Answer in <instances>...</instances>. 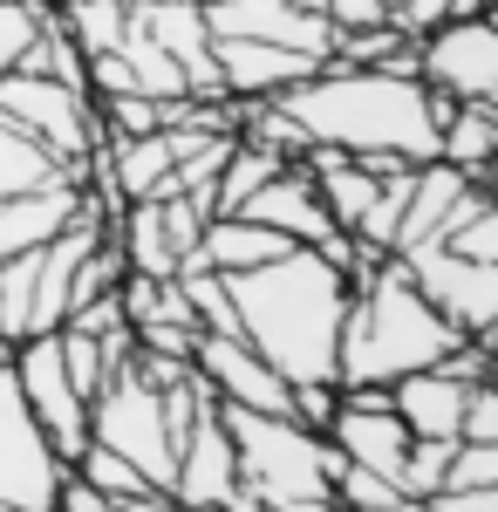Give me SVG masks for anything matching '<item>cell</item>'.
Returning a JSON list of instances; mask_svg holds the SVG:
<instances>
[{
    "label": "cell",
    "instance_id": "cell-1",
    "mask_svg": "<svg viewBox=\"0 0 498 512\" xmlns=\"http://www.w3.org/2000/svg\"><path fill=\"white\" fill-rule=\"evenodd\" d=\"M287 117L307 130V144H328V151H389L403 164H430L437 158V130L458 110L451 96H437L417 76H389V69H342V62H321L307 82L273 96Z\"/></svg>",
    "mask_w": 498,
    "mask_h": 512
},
{
    "label": "cell",
    "instance_id": "cell-2",
    "mask_svg": "<svg viewBox=\"0 0 498 512\" xmlns=\"http://www.w3.org/2000/svg\"><path fill=\"white\" fill-rule=\"evenodd\" d=\"M226 294L239 308V335L287 383H335L348 280L314 246H287L280 260L253 267V274H226Z\"/></svg>",
    "mask_w": 498,
    "mask_h": 512
},
{
    "label": "cell",
    "instance_id": "cell-3",
    "mask_svg": "<svg viewBox=\"0 0 498 512\" xmlns=\"http://www.w3.org/2000/svg\"><path fill=\"white\" fill-rule=\"evenodd\" d=\"M458 342L464 335L417 294L403 253H389L383 267L348 294L335 383H396V376H410V369H437Z\"/></svg>",
    "mask_w": 498,
    "mask_h": 512
},
{
    "label": "cell",
    "instance_id": "cell-4",
    "mask_svg": "<svg viewBox=\"0 0 498 512\" xmlns=\"http://www.w3.org/2000/svg\"><path fill=\"white\" fill-rule=\"evenodd\" d=\"M219 424H226L232 458H239V485L267 512L287 506V499H321V492H335L342 451L321 431H307L294 417H273V410H239V403H219Z\"/></svg>",
    "mask_w": 498,
    "mask_h": 512
},
{
    "label": "cell",
    "instance_id": "cell-5",
    "mask_svg": "<svg viewBox=\"0 0 498 512\" xmlns=\"http://www.w3.org/2000/svg\"><path fill=\"white\" fill-rule=\"evenodd\" d=\"M0 117L14 130H28L48 158L62 164V178L89 192V151L103 144V123H96V103L69 89L55 76H28V69H7L0 76Z\"/></svg>",
    "mask_w": 498,
    "mask_h": 512
},
{
    "label": "cell",
    "instance_id": "cell-6",
    "mask_svg": "<svg viewBox=\"0 0 498 512\" xmlns=\"http://www.w3.org/2000/svg\"><path fill=\"white\" fill-rule=\"evenodd\" d=\"M89 444H110L116 458H130L157 492H171L178 451H171V431H164V396L137 376V362L110 369L103 390L89 396Z\"/></svg>",
    "mask_w": 498,
    "mask_h": 512
},
{
    "label": "cell",
    "instance_id": "cell-7",
    "mask_svg": "<svg viewBox=\"0 0 498 512\" xmlns=\"http://www.w3.org/2000/svg\"><path fill=\"white\" fill-rule=\"evenodd\" d=\"M7 369H14L21 403L35 410L41 437L55 444V458H62V465H76L82 451H89V396L69 383L55 335H28V342H14V349H7Z\"/></svg>",
    "mask_w": 498,
    "mask_h": 512
},
{
    "label": "cell",
    "instance_id": "cell-8",
    "mask_svg": "<svg viewBox=\"0 0 498 512\" xmlns=\"http://www.w3.org/2000/svg\"><path fill=\"white\" fill-rule=\"evenodd\" d=\"M62 458L55 444L41 437L35 410L21 403L14 390V369L0 362V499L7 506H35V512H55V485H62Z\"/></svg>",
    "mask_w": 498,
    "mask_h": 512
},
{
    "label": "cell",
    "instance_id": "cell-9",
    "mask_svg": "<svg viewBox=\"0 0 498 512\" xmlns=\"http://www.w3.org/2000/svg\"><path fill=\"white\" fill-rule=\"evenodd\" d=\"M403 267L417 280V294L451 321L458 335H485L498 321V267L492 260H464L451 246H410Z\"/></svg>",
    "mask_w": 498,
    "mask_h": 512
},
{
    "label": "cell",
    "instance_id": "cell-10",
    "mask_svg": "<svg viewBox=\"0 0 498 512\" xmlns=\"http://www.w3.org/2000/svg\"><path fill=\"white\" fill-rule=\"evenodd\" d=\"M417 76L437 89V96H451V103H485L498 82V35L485 14H471V21H444V28H430L417 35Z\"/></svg>",
    "mask_w": 498,
    "mask_h": 512
},
{
    "label": "cell",
    "instance_id": "cell-11",
    "mask_svg": "<svg viewBox=\"0 0 498 512\" xmlns=\"http://www.w3.org/2000/svg\"><path fill=\"white\" fill-rule=\"evenodd\" d=\"M192 369L205 376V390L219 396V403L287 417V396H294V383H287V376H280V369H273L267 355L246 342V335H198Z\"/></svg>",
    "mask_w": 498,
    "mask_h": 512
},
{
    "label": "cell",
    "instance_id": "cell-12",
    "mask_svg": "<svg viewBox=\"0 0 498 512\" xmlns=\"http://www.w3.org/2000/svg\"><path fill=\"white\" fill-rule=\"evenodd\" d=\"M205 28H212V35H239V41L301 48L314 62H328V48H335L328 14H307L294 0H205Z\"/></svg>",
    "mask_w": 498,
    "mask_h": 512
},
{
    "label": "cell",
    "instance_id": "cell-13",
    "mask_svg": "<svg viewBox=\"0 0 498 512\" xmlns=\"http://www.w3.org/2000/svg\"><path fill=\"white\" fill-rule=\"evenodd\" d=\"M232 485H239V458H232V437L219 424V410H205L185 444H178V465H171V499L178 506H226Z\"/></svg>",
    "mask_w": 498,
    "mask_h": 512
},
{
    "label": "cell",
    "instance_id": "cell-14",
    "mask_svg": "<svg viewBox=\"0 0 498 512\" xmlns=\"http://www.w3.org/2000/svg\"><path fill=\"white\" fill-rule=\"evenodd\" d=\"M212 69L226 82V96H280L307 82L321 62L301 48H273V41H239V35H212Z\"/></svg>",
    "mask_w": 498,
    "mask_h": 512
},
{
    "label": "cell",
    "instance_id": "cell-15",
    "mask_svg": "<svg viewBox=\"0 0 498 512\" xmlns=\"http://www.w3.org/2000/svg\"><path fill=\"white\" fill-rule=\"evenodd\" d=\"M239 212H246V219H260V226H273L287 246H321V239L335 233V219H328V205H321V192H314V178H307L301 164L273 171V178L246 198Z\"/></svg>",
    "mask_w": 498,
    "mask_h": 512
},
{
    "label": "cell",
    "instance_id": "cell-16",
    "mask_svg": "<svg viewBox=\"0 0 498 512\" xmlns=\"http://www.w3.org/2000/svg\"><path fill=\"white\" fill-rule=\"evenodd\" d=\"M76 212H82V185H69V178H48V185H35V192L0 198V260L48 246Z\"/></svg>",
    "mask_w": 498,
    "mask_h": 512
},
{
    "label": "cell",
    "instance_id": "cell-17",
    "mask_svg": "<svg viewBox=\"0 0 498 512\" xmlns=\"http://www.w3.org/2000/svg\"><path fill=\"white\" fill-rule=\"evenodd\" d=\"M321 437L342 451V465H362V472H383V478L403 472V451H410V431H403L396 410H348V403H335V417H328Z\"/></svg>",
    "mask_w": 498,
    "mask_h": 512
},
{
    "label": "cell",
    "instance_id": "cell-18",
    "mask_svg": "<svg viewBox=\"0 0 498 512\" xmlns=\"http://www.w3.org/2000/svg\"><path fill=\"white\" fill-rule=\"evenodd\" d=\"M464 396H471V383H458L451 369H410L389 383V410L403 417L410 437H458Z\"/></svg>",
    "mask_w": 498,
    "mask_h": 512
},
{
    "label": "cell",
    "instance_id": "cell-19",
    "mask_svg": "<svg viewBox=\"0 0 498 512\" xmlns=\"http://www.w3.org/2000/svg\"><path fill=\"white\" fill-rule=\"evenodd\" d=\"M287 253V239L260 226V219H246V212H219V219H205V239H198V260L212 267V274H253V267H267Z\"/></svg>",
    "mask_w": 498,
    "mask_h": 512
},
{
    "label": "cell",
    "instance_id": "cell-20",
    "mask_svg": "<svg viewBox=\"0 0 498 512\" xmlns=\"http://www.w3.org/2000/svg\"><path fill=\"white\" fill-rule=\"evenodd\" d=\"M437 158L458 164L464 178L478 185L485 178V164H498V110L492 103H458L444 130H437Z\"/></svg>",
    "mask_w": 498,
    "mask_h": 512
},
{
    "label": "cell",
    "instance_id": "cell-21",
    "mask_svg": "<svg viewBox=\"0 0 498 512\" xmlns=\"http://www.w3.org/2000/svg\"><path fill=\"white\" fill-rule=\"evenodd\" d=\"M116 55H123V69H130V89H137V96H157V103H164V96H185V69H178V62H171L137 21L123 28Z\"/></svg>",
    "mask_w": 498,
    "mask_h": 512
},
{
    "label": "cell",
    "instance_id": "cell-22",
    "mask_svg": "<svg viewBox=\"0 0 498 512\" xmlns=\"http://www.w3.org/2000/svg\"><path fill=\"white\" fill-rule=\"evenodd\" d=\"M62 28L82 48V62L110 55L116 41H123V28H130V0H62Z\"/></svg>",
    "mask_w": 498,
    "mask_h": 512
},
{
    "label": "cell",
    "instance_id": "cell-23",
    "mask_svg": "<svg viewBox=\"0 0 498 512\" xmlns=\"http://www.w3.org/2000/svg\"><path fill=\"white\" fill-rule=\"evenodd\" d=\"M48 178H62V164L48 158L28 130H14V123L0 117V198L35 192V185H48Z\"/></svg>",
    "mask_w": 498,
    "mask_h": 512
},
{
    "label": "cell",
    "instance_id": "cell-24",
    "mask_svg": "<svg viewBox=\"0 0 498 512\" xmlns=\"http://www.w3.org/2000/svg\"><path fill=\"white\" fill-rule=\"evenodd\" d=\"M451 451H458V437H410V451H403V499H437L444 492V478H451Z\"/></svg>",
    "mask_w": 498,
    "mask_h": 512
},
{
    "label": "cell",
    "instance_id": "cell-25",
    "mask_svg": "<svg viewBox=\"0 0 498 512\" xmlns=\"http://www.w3.org/2000/svg\"><path fill=\"white\" fill-rule=\"evenodd\" d=\"M69 472H76V478H89V485H96V492H103L110 506H123V499H137V492H157L151 478L137 472L130 458H116L110 444H89V451H82V458L69 465Z\"/></svg>",
    "mask_w": 498,
    "mask_h": 512
},
{
    "label": "cell",
    "instance_id": "cell-26",
    "mask_svg": "<svg viewBox=\"0 0 498 512\" xmlns=\"http://www.w3.org/2000/svg\"><path fill=\"white\" fill-rule=\"evenodd\" d=\"M96 123H103V137H151V130H164V103L123 89V96H103L96 103Z\"/></svg>",
    "mask_w": 498,
    "mask_h": 512
},
{
    "label": "cell",
    "instance_id": "cell-27",
    "mask_svg": "<svg viewBox=\"0 0 498 512\" xmlns=\"http://www.w3.org/2000/svg\"><path fill=\"white\" fill-rule=\"evenodd\" d=\"M48 14H55V7H48ZM48 14H41L35 0H0V76L21 69V55L35 48V35H41Z\"/></svg>",
    "mask_w": 498,
    "mask_h": 512
},
{
    "label": "cell",
    "instance_id": "cell-28",
    "mask_svg": "<svg viewBox=\"0 0 498 512\" xmlns=\"http://www.w3.org/2000/svg\"><path fill=\"white\" fill-rule=\"evenodd\" d=\"M471 14H485V0H396V28L403 35H430V28H444V21H471Z\"/></svg>",
    "mask_w": 498,
    "mask_h": 512
},
{
    "label": "cell",
    "instance_id": "cell-29",
    "mask_svg": "<svg viewBox=\"0 0 498 512\" xmlns=\"http://www.w3.org/2000/svg\"><path fill=\"white\" fill-rule=\"evenodd\" d=\"M55 349H62V369L82 396L103 390V342L96 335H76V328H55Z\"/></svg>",
    "mask_w": 498,
    "mask_h": 512
},
{
    "label": "cell",
    "instance_id": "cell-30",
    "mask_svg": "<svg viewBox=\"0 0 498 512\" xmlns=\"http://www.w3.org/2000/svg\"><path fill=\"white\" fill-rule=\"evenodd\" d=\"M389 499H403V492H396V478H383V472H362V465H342V472H335V506H342V512L389 506Z\"/></svg>",
    "mask_w": 498,
    "mask_h": 512
},
{
    "label": "cell",
    "instance_id": "cell-31",
    "mask_svg": "<svg viewBox=\"0 0 498 512\" xmlns=\"http://www.w3.org/2000/svg\"><path fill=\"white\" fill-rule=\"evenodd\" d=\"M444 246L464 253V260H492V267H498V198H485V205H478V212H471Z\"/></svg>",
    "mask_w": 498,
    "mask_h": 512
},
{
    "label": "cell",
    "instance_id": "cell-32",
    "mask_svg": "<svg viewBox=\"0 0 498 512\" xmlns=\"http://www.w3.org/2000/svg\"><path fill=\"white\" fill-rule=\"evenodd\" d=\"M458 437H464V444H498V376L471 383L464 417H458Z\"/></svg>",
    "mask_w": 498,
    "mask_h": 512
},
{
    "label": "cell",
    "instance_id": "cell-33",
    "mask_svg": "<svg viewBox=\"0 0 498 512\" xmlns=\"http://www.w3.org/2000/svg\"><path fill=\"white\" fill-rule=\"evenodd\" d=\"M464 485H498V444H464V437H458L444 492H464Z\"/></svg>",
    "mask_w": 498,
    "mask_h": 512
},
{
    "label": "cell",
    "instance_id": "cell-34",
    "mask_svg": "<svg viewBox=\"0 0 498 512\" xmlns=\"http://www.w3.org/2000/svg\"><path fill=\"white\" fill-rule=\"evenodd\" d=\"M130 335H137L144 355H171V362H192V349H198L192 321H151V328H130Z\"/></svg>",
    "mask_w": 498,
    "mask_h": 512
},
{
    "label": "cell",
    "instance_id": "cell-35",
    "mask_svg": "<svg viewBox=\"0 0 498 512\" xmlns=\"http://www.w3.org/2000/svg\"><path fill=\"white\" fill-rule=\"evenodd\" d=\"M321 14H328V28H335V35H348V28H376V21H389V7H383V0H328Z\"/></svg>",
    "mask_w": 498,
    "mask_h": 512
},
{
    "label": "cell",
    "instance_id": "cell-36",
    "mask_svg": "<svg viewBox=\"0 0 498 512\" xmlns=\"http://www.w3.org/2000/svg\"><path fill=\"white\" fill-rule=\"evenodd\" d=\"M55 512H110V499H103L89 478L62 472V485H55Z\"/></svg>",
    "mask_w": 498,
    "mask_h": 512
},
{
    "label": "cell",
    "instance_id": "cell-37",
    "mask_svg": "<svg viewBox=\"0 0 498 512\" xmlns=\"http://www.w3.org/2000/svg\"><path fill=\"white\" fill-rule=\"evenodd\" d=\"M423 506H437V512H498V485H464V492H437V499H423Z\"/></svg>",
    "mask_w": 498,
    "mask_h": 512
},
{
    "label": "cell",
    "instance_id": "cell-38",
    "mask_svg": "<svg viewBox=\"0 0 498 512\" xmlns=\"http://www.w3.org/2000/svg\"><path fill=\"white\" fill-rule=\"evenodd\" d=\"M116 512H178V499L171 492H137V499H123Z\"/></svg>",
    "mask_w": 498,
    "mask_h": 512
},
{
    "label": "cell",
    "instance_id": "cell-39",
    "mask_svg": "<svg viewBox=\"0 0 498 512\" xmlns=\"http://www.w3.org/2000/svg\"><path fill=\"white\" fill-rule=\"evenodd\" d=\"M273 512H342V506H335V492H321V499H287V506H273Z\"/></svg>",
    "mask_w": 498,
    "mask_h": 512
},
{
    "label": "cell",
    "instance_id": "cell-40",
    "mask_svg": "<svg viewBox=\"0 0 498 512\" xmlns=\"http://www.w3.org/2000/svg\"><path fill=\"white\" fill-rule=\"evenodd\" d=\"M471 342H478V349L492 355V369H498V321H492V328H485V335H471Z\"/></svg>",
    "mask_w": 498,
    "mask_h": 512
},
{
    "label": "cell",
    "instance_id": "cell-41",
    "mask_svg": "<svg viewBox=\"0 0 498 512\" xmlns=\"http://www.w3.org/2000/svg\"><path fill=\"white\" fill-rule=\"evenodd\" d=\"M362 512H423V499H389V506H362Z\"/></svg>",
    "mask_w": 498,
    "mask_h": 512
},
{
    "label": "cell",
    "instance_id": "cell-42",
    "mask_svg": "<svg viewBox=\"0 0 498 512\" xmlns=\"http://www.w3.org/2000/svg\"><path fill=\"white\" fill-rule=\"evenodd\" d=\"M485 21H492V35H498V0H485Z\"/></svg>",
    "mask_w": 498,
    "mask_h": 512
},
{
    "label": "cell",
    "instance_id": "cell-43",
    "mask_svg": "<svg viewBox=\"0 0 498 512\" xmlns=\"http://www.w3.org/2000/svg\"><path fill=\"white\" fill-rule=\"evenodd\" d=\"M294 7H307V14H321V7H328V0H294Z\"/></svg>",
    "mask_w": 498,
    "mask_h": 512
},
{
    "label": "cell",
    "instance_id": "cell-44",
    "mask_svg": "<svg viewBox=\"0 0 498 512\" xmlns=\"http://www.w3.org/2000/svg\"><path fill=\"white\" fill-rule=\"evenodd\" d=\"M0 512H35V506H7V499H0Z\"/></svg>",
    "mask_w": 498,
    "mask_h": 512
},
{
    "label": "cell",
    "instance_id": "cell-45",
    "mask_svg": "<svg viewBox=\"0 0 498 512\" xmlns=\"http://www.w3.org/2000/svg\"><path fill=\"white\" fill-rule=\"evenodd\" d=\"M178 512H219V506H178Z\"/></svg>",
    "mask_w": 498,
    "mask_h": 512
},
{
    "label": "cell",
    "instance_id": "cell-46",
    "mask_svg": "<svg viewBox=\"0 0 498 512\" xmlns=\"http://www.w3.org/2000/svg\"><path fill=\"white\" fill-rule=\"evenodd\" d=\"M485 103H492V110H498V82H492V96H485Z\"/></svg>",
    "mask_w": 498,
    "mask_h": 512
},
{
    "label": "cell",
    "instance_id": "cell-47",
    "mask_svg": "<svg viewBox=\"0 0 498 512\" xmlns=\"http://www.w3.org/2000/svg\"><path fill=\"white\" fill-rule=\"evenodd\" d=\"M383 7H389V14H396V0H383Z\"/></svg>",
    "mask_w": 498,
    "mask_h": 512
},
{
    "label": "cell",
    "instance_id": "cell-48",
    "mask_svg": "<svg viewBox=\"0 0 498 512\" xmlns=\"http://www.w3.org/2000/svg\"><path fill=\"white\" fill-rule=\"evenodd\" d=\"M0 362H7V342H0Z\"/></svg>",
    "mask_w": 498,
    "mask_h": 512
},
{
    "label": "cell",
    "instance_id": "cell-49",
    "mask_svg": "<svg viewBox=\"0 0 498 512\" xmlns=\"http://www.w3.org/2000/svg\"><path fill=\"white\" fill-rule=\"evenodd\" d=\"M423 512H437V506H423Z\"/></svg>",
    "mask_w": 498,
    "mask_h": 512
},
{
    "label": "cell",
    "instance_id": "cell-50",
    "mask_svg": "<svg viewBox=\"0 0 498 512\" xmlns=\"http://www.w3.org/2000/svg\"><path fill=\"white\" fill-rule=\"evenodd\" d=\"M198 7H205V0H198Z\"/></svg>",
    "mask_w": 498,
    "mask_h": 512
},
{
    "label": "cell",
    "instance_id": "cell-51",
    "mask_svg": "<svg viewBox=\"0 0 498 512\" xmlns=\"http://www.w3.org/2000/svg\"><path fill=\"white\" fill-rule=\"evenodd\" d=\"M110 512H116V506H110Z\"/></svg>",
    "mask_w": 498,
    "mask_h": 512
}]
</instances>
